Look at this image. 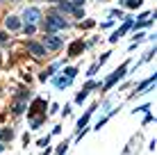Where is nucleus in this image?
I'll use <instances>...</instances> for the list:
<instances>
[{
    "mask_svg": "<svg viewBox=\"0 0 157 155\" xmlns=\"http://www.w3.org/2000/svg\"><path fill=\"white\" fill-rule=\"evenodd\" d=\"M0 44H7V34H5L2 30H0Z\"/></svg>",
    "mask_w": 157,
    "mask_h": 155,
    "instance_id": "6ab92c4d",
    "label": "nucleus"
},
{
    "mask_svg": "<svg viewBox=\"0 0 157 155\" xmlns=\"http://www.w3.org/2000/svg\"><path fill=\"white\" fill-rule=\"evenodd\" d=\"M130 25H132V21H130V18H128V21H125V25H123V28H121V30H116V32H114V34H112V37H109V41H118V39H121V37H123V34H125V32L130 30Z\"/></svg>",
    "mask_w": 157,
    "mask_h": 155,
    "instance_id": "6e6552de",
    "label": "nucleus"
},
{
    "mask_svg": "<svg viewBox=\"0 0 157 155\" xmlns=\"http://www.w3.org/2000/svg\"><path fill=\"white\" fill-rule=\"evenodd\" d=\"M62 46V39L55 34H48V37H43V48H50V50H57V48Z\"/></svg>",
    "mask_w": 157,
    "mask_h": 155,
    "instance_id": "39448f33",
    "label": "nucleus"
},
{
    "mask_svg": "<svg viewBox=\"0 0 157 155\" xmlns=\"http://www.w3.org/2000/svg\"><path fill=\"white\" fill-rule=\"evenodd\" d=\"M41 18V12L36 7H30V9H25V21L28 23H36V21Z\"/></svg>",
    "mask_w": 157,
    "mask_h": 155,
    "instance_id": "423d86ee",
    "label": "nucleus"
},
{
    "mask_svg": "<svg viewBox=\"0 0 157 155\" xmlns=\"http://www.w3.org/2000/svg\"><path fill=\"white\" fill-rule=\"evenodd\" d=\"M28 52H32V57H36V60H41L43 55H46V48L41 44H34V41H28Z\"/></svg>",
    "mask_w": 157,
    "mask_h": 155,
    "instance_id": "20e7f679",
    "label": "nucleus"
},
{
    "mask_svg": "<svg viewBox=\"0 0 157 155\" xmlns=\"http://www.w3.org/2000/svg\"><path fill=\"white\" fill-rule=\"evenodd\" d=\"M66 146H68V144H62V146L57 148V153H55V155H64V153H66Z\"/></svg>",
    "mask_w": 157,
    "mask_h": 155,
    "instance_id": "a211bd4d",
    "label": "nucleus"
},
{
    "mask_svg": "<svg viewBox=\"0 0 157 155\" xmlns=\"http://www.w3.org/2000/svg\"><path fill=\"white\" fill-rule=\"evenodd\" d=\"M0 137H2V139H12L14 132H12V130H2V132H0Z\"/></svg>",
    "mask_w": 157,
    "mask_h": 155,
    "instance_id": "2eb2a0df",
    "label": "nucleus"
},
{
    "mask_svg": "<svg viewBox=\"0 0 157 155\" xmlns=\"http://www.w3.org/2000/svg\"><path fill=\"white\" fill-rule=\"evenodd\" d=\"M94 110H96V105H91V107H89V110H86V114H84V116H82V119H80V121H78V128H80V130H82V128L86 126V121H89V116H91V114H94Z\"/></svg>",
    "mask_w": 157,
    "mask_h": 155,
    "instance_id": "9b49d317",
    "label": "nucleus"
},
{
    "mask_svg": "<svg viewBox=\"0 0 157 155\" xmlns=\"http://www.w3.org/2000/svg\"><path fill=\"white\" fill-rule=\"evenodd\" d=\"M141 2H144V0H125V5H128V7H141Z\"/></svg>",
    "mask_w": 157,
    "mask_h": 155,
    "instance_id": "4468645a",
    "label": "nucleus"
},
{
    "mask_svg": "<svg viewBox=\"0 0 157 155\" xmlns=\"http://www.w3.org/2000/svg\"><path fill=\"white\" fill-rule=\"evenodd\" d=\"M25 34H34V25H32V23L25 25Z\"/></svg>",
    "mask_w": 157,
    "mask_h": 155,
    "instance_id": "f3484780",
    "label": "nucleus"
},
{
    "mask_svg": "<svg viewBox=\"0 0 157 155\" xmlns=\"http://www.w3.org/2000/svg\"><path fill=\"white\" fill-rule=\"evenodd\" d=\"M64 73H66V78H75V73H78V68H66V71H64Z\"/></svg>",
    "mask_w": 157,
    "mask_h": 155,
    "instance_id": "dca6fc26",
    "label": "nucleus"
},
{
    "mask_svg": "<svg viewBox=\"0 0 157 155\" xmlns=\"http://www.w3.org/2000/svg\"><path fill=\"white\" fill-rule=\"evenodd\" d=\"M23 98H25V91L21 94V98H18V100H16V103L12 105V112H14V114H21V112L25 110V100H23Z\"/></svg>",
    "mask_w": 157,
    "mask_h": 155,
    "instance_id": "1a4fd4ad",
    "label": "nucleus"
},
{
    "mask_svg": "<svg viewBox=\"0 0 157 155\" xmlns=\"http://www.w3.org/2000/svg\"><path fill=\"white\" fill-rule=\"evenodd\" d=\"M125 71H128V62H125V64H121V66H118L116 71L112 73L109 78H107V82H105V89H112V84H114V82H118V80H121L123 76H125Z\"/></svg>",
    "mask_w": 157,
    "mask_h": 155,
    "instance_id": "7ed1b4c3",
    "label": "nucleus"
},
{
    "mask_svg": "<svg viewBox=\"0 0 157 155\" xmlns=\"http://www.w3.org/2000/svg\"><path fill=\"white\" fill-rule=\"evenodd\" d=\"M82 48H84V44L82 41H73L71 46H68V57H75V55H80V52H82Z\"/></svg>",
    "mask_w": 157,
    "mask_h": 155,
    "instance_id": "0eeeda50",
    "label": "nucleus"
},
{
    "mask_svg": "<svg viewBox=\"0 0 157 155\" xmlns=\"http://www.w3.org/2000/svg\"><path fill=\"white\" fill-rule=\"evenodd\" d=\"M5 25H7L9 30H18L21 28V21L16 18V16H7V18H5Z\"/></svg>",
    "mask_w": 157,
    "mask_h": 155,
    "instance_id": "9d476101",
    "label": "nucleus"
},
{
    "mask_svg": "<svg viewBox=\"0 0 157 155\" xmlns=\"http://www.w3.org/2000/svg\"><path fill=\"white\" fill-rule=\"evenodd\" d=\"M71 80H73V78H59L55 84H57L59 89H64V87H68V84H71Z\"/></svg>",
    "mask_w": 157,
    "mask_h": 155,
    "instance_id": "ddd939ff",
    "label": "nucleus"
},
{
    "mask_svg": "<svg viewBox=\"0 0 157 155\" xmlns=\"http://www.w3.org/2000/svg\"><path fill=\"white\" fill-rule=\"evenodd\" d=\"M2 151H5V146H2V144H0V153H2Z\"/></svg>",
    "mask_w": 157,
    "mask_h": 155,
    "instance_id": "aec40b11",
    "label": "nucleus"
},
{
    "mask_svg": "<svg viewBox=\"0 0 157 155\" xmlns=\"http://www.w3.org/2000/svg\"><path fill=\"white\" fill-rule=\"evenodd\" d=\"M62 28H66V21L64 18H59L55 14L46 18V32H55V30H62Z\"/></svg>",
    "mask_w": 157,
    "mask_h": 155,
    "instance_id": "f03ea898",
    "label": "nucleus"
},
{
    "mask_svg": "<svg viewBox=\"0 0 157 155\" xmlns=\"http://www.w3.org/2000/svg\"><path fill=\"white\" fill-rule=\"evenodd\" d=\"M94 87H96V82H89V84H86V87L82 89V91L78 94V98H75V100H78V103H82V100L86 98V94H89V89H94Z\"/></svg>",
    "mask_w": 157,
    "mask_h": 155,
    "instance_id": "f8f14e48",
    "label": "nucleus"
},
{
    "mask_svg": "<svg viewBox=\"0 0 157 155\" xmlns=\"http://www.w3.org/2000/svg\"><path fill=\"white\" fill-rule=\"evenodd\" d=\"M28 116H30V123L32 128H39L43 121H46V100L43 98H34L28 110Z\"/></svg>",
    "mask_w": 157,
    "mask_h": 155,
    "instance_id": "f257e3e1",
    "label": "nucleus"
}]
</instances>
